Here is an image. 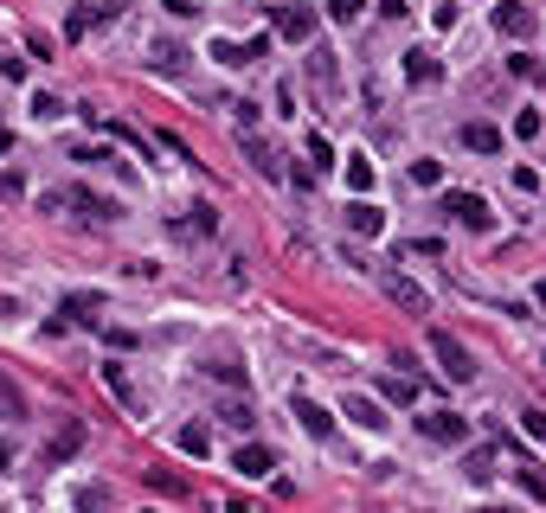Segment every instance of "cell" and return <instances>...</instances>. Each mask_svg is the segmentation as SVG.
Here are the masks:
<instances>
[{
  "label": "cell",
  "instance_id": "6da1fadb",
  "mask_svg": "<svg viewBox=\"0 0 546 513\" xmlns=\"http://www.w3.org/2000/svg\"><path fill=\"white\" fill-rule=\"evenodd\" d=\"M431 359L444 366V379H450V385H469V379H475V353H469L450 328H431Z\"/></svg>",
  "mask_w": 546,
  "mask_h": 513
},
{
  "label": "cell",
  "instance_id": "7a4b0ae2",
  "mask_svg": "<svg viewBox=\"0 0 546 513\" xmlns=\"http://www.w3.org/2000/svg\"><path fill=\"white\" fill-rule=\"evenodd\" d=\"M379 296H386V302H398L405 315H431V296H425V289L405 276V270H392V263H379Z\"/></svg>",
  "mask_w": 546,
  "mask_h": 513
},
{
  "label": "cell",
  "instance_id": "3957f363",
  "mask_svg": "<svg viewBox=\"0 0 546 513\" xmlns=\"http://www.w3.org/2000/svg\"><path fill=\"white\" fill-rule=\"evenodd\" d=\"M444 218H450V225H463V232H489V225H495V212H489L483 193H444Z\"/></svg>",
  "mask_w": 546,
  "mask_h": 513
},
{
  "label": "cell",
  "instance_id": "277c9868",
  "mask_svg": "<svg viewBox=\"0 0 546 513\" xmlns=\"http://www.w3.org/2000/svg\"><path fill=\"white\" fill-rule=\"evenodd\" d=\"M418 436H425V443L456 450V443H469V417H463V411H425V417H418Z\"/></svg>",
  "mask_w": 546,
  "mask_h": 513
},
{
  "label": "cell",
  "instance_id": "5b68a950",
  "mask_svg": "<svg viewBox=\"0 0 546 513\" xmlns=\"http://www.w3.org/2000/svg\"><path fill=\"white\" fill-rule=\"evenodd\" d=\"M78 450H84V423H78V417H64V423L52 430V443H45V469H64Z\"/></svg>",
  "mask_w": 546,
  "mask_h": 513
},
{
  "label": "cell",
  "instance_id": "8992f818",
  "mask_svg": "<svg viewBox=\"0 0 546 513\" xmlns=\"http://www.w3.org/2000/svg\"><path fill=\"white\" fill-rule=\"evenodd\" d=\"M64 205H72L78 218H91V225H110V218L122 212L116 199H103V193H91V186H72V193H64Z\"/></svg>",
  "mask_w": 546,
  "mask_h": 513
},
{
  "label": "cell",
  "instance_id": "52a82bcc",
  "mask_svg": "<svg viewBox=\"0 0 546 513\" xmlns=\"http://www.w3.org/2000/svg\"><path fill=\"white\" fill-rule=\"evenodd\" d=\"M277 33H283L290 45H309V39L321 33V14H315V7H283V14H277Z\"/></svg>",
  "mask_w": 546,
  "mask_h": 513
},
{
  "label": "cell",
  "instance_id": "ba28073f",
  "mask_svg": "<svg viewBox=\"0 0 546 513\" xmlns=\"http://www.w3.org/2000/svg\"><path fill=\"white\" fill-rule=\"evenodd\" d=\"M263 52H270V39H244V45H238V39H219V45H213V58H219L225 71H244V64H257Z\"/></svg>",
  "mask_w": 546,
  "mask_h": 513
},
{
  "label": "cell",
  "instance_id": "9c48e42d",
  "mask_svg": "<svg viewBox=\"0 0 546 513\" xmlns=\"http://www.w3.org/2000/svg\"><path fill=\"white\" fill-rule=\"evenodd\" d=\"M290 411H296V423L315 436V443H321V436H334V417H328V404H315V398H290Z\"/></svg>",
  "mask_w": 546,
  "mask_h": 513
},
{
  "label": "cell",
  "instance_id": "30bf717a",
  "mask_svg": "<svg viewBox=\"0 0 546 513\" xmlns=\"http://www.w3.org/2000/svg\"><path fill=\"white\" fill-rule=\"evenodd\" d=\"M444 78V64L425 52V45H412V52H405V84H437Z\"/></svg>",
  "mask_w": 546,
  "mask_h": 513
},
{
  "label": "cell",
  "instance_id": "8fae6325",
  "mask_svg": "<svg viewBox=\"0 0 546 513\" xmlns=\"http://www.w3.org/2000/svg\"><path fill=\"white\" fill-rule=\"evenodd\" d=\"M463 148L469 155H502V128L495 122H463Z\"/></svg>",
  "mask_w": 546,
  "mask_h": 513
},
{
  "label": "cell",
  "instance_id": "7c38bea8",
  "mask_svg": "<svg viewBox=\"0 0 546 513\" xmlns=\"http://www.w3.org/2000/svg\"><path fill=\"white\" fill-rule=\"evenodd\" d=\"M495 33H508V39H527V33H533V14L521 7V0H502V7H495Z\"/></svg>",
  "mask_w": 546,
  "mask_h": 513
},
{
  "label": "cell",
  "instance_id": "4fadbf2b",
  "mask_svg": "<svg viewBox=\"0 0 546 513\" xmlns=\"http://www.w3.org/2000/svg\"><path fill=\"white\" fill-rule=\"evenodd\" d=\"M348 225H354V238H379V232H386V212L367 205V199H354V205H348Z\"/></svg>",
  "mask_w": 546,
  "mask_h": 513
},
{
  "label": "cell",
  "instance_id": "5bb4252c",
  "mask_svg": "<svg viewBox=\"0 0 546 513\" xmlns=\"http://www.w3.org/2000/svg\"><path fill=\"white\" fill-rule=\"evenodd\" d=\"M232 469H238V475H270V469H277V456H270L263 443H244V450L232 456Z\"/></svg>",
  "mask_w": 546,
  "mask_h": 513
},
{
  "label": "cell",
  "instance_id": "9a60e30c",
  "mask_svg": "<svg viewBox=\"0 0 546 513\" xmlns=\"http://www.w3.org/2000/svg\"><path fill=\"white\" fill-rule=\"evenodd\" d=\"M340 411H348V417H354V423H360V430H386V411H379V404H373V398H360V392H354V398H348V404H340Z\"/></svg>",
  "mask_w": 546,
  "mask_h": 513
},
{
  "label": "cell",
  "instance_id": "2e32d148",
  "mask_svg": "<svg viewBox=\"0 0 546 513\" xmlns=\"http://www.w3.org/2000/svg\"><path fill=\"white\" fill-rule=\"evenodd\" d=\"M244 155H251V167H257L263 180H277V155H270V148H263V141H257L251 128H244Z\"/></svg>",
  "mask_w": 546,
  "mask_h": 513
},
{
  "label": "cell",
  "instance_id": "e0dca14e",
  "mask_svg": "<svg viewBox=\"0 0 546 513\" xmlns=\"http://www.w3.org/2000/svg\"><path fill=\"white\" fill-rule=\"evenodd\" d=\"M463 475H469L475 488H489V481H495V450H475V456L463 462Z\"/></svg>",
  "mask_w": 546,
  "mask_h": 513
},
{
  "label": "cell",
  "instance_id": "ac0fdd59",
  "mask_svg": "<svg viewBox=\"0 0 546 513\" xmlns=\"http://www.w3.org/2000/svg\"><path fill=\"white\" fill-rule=\"evenodd\" d=\"M97 309H103V296H91V289L64 296V315H72V321H97Z\"/></svg>",
  "mask_w": 546,
  "mask_h": 513
},
{
  "label": "cell",
  "instance_id": "d6986e66",
  "mask_svg": "<svg viewBox=\"0 0 546 513\" xmlns=\"http://www.w3.org/2000/svg\"><path fill=\"white\" fill-rule=\"evenodd\" d=\"M103 385L129 404V411H142V398H135V385H129V373H122V366H103Z\"/></svg>",
  "mask_w": 546,
  "mask_h": 513
},
{
  "label": "cell",
  "instance_id": "ffe728a7",
  "mask_svg": "<svg viewBox=\"0 0 546 513\" xmlns=\"http://www.w3.org/2000/svg\"><path fill=\"white\" fill-rule=\"evenodd\" d=\"M379 398H392V404H418V379H379Z\"/></svg>",
  "mask_w": 546,
  "mask_h": 513
},
{
  "label": "cell",
  "instance_id": "44dd1931",
  "mask_svg": "<svg viewBox=\"0 0 546 513\" xmlns=\"http://www.w3.org/2000/svg\"><path fill=\"white\" fill-rule=\"evenodd\" d=\"M180 450H187V456H206V450H213V430H206V423H187V430H180Z\"/></svg>",
  "mask_w": 546,
  "mask_h": 513
},
{
  "label": "cell",
  "instance_id": "7402d4cb",
  "mask_svg": "<svg viewBox=\"0 0 546 513\" xmlns=\"http://www.w3.org/2000/svg\"><path fill=\"white\" fill-rule=\"evenodd\" d=\"M348 186L354 193H373V161L367 155H348Z\"/></svg>",
  "mask_w": 546,
  "mask_h": 513
},
{
  "label": "cell",
  "instance_id": "603a6c76",
  "mask_svg": "<svg viewBox=\"0 0 546 513\" xmlns=\"http://www.w3.org/2000/svg\"><path fill=\"white\" fill-rule=\"evenodd\" d=\"M0 417H26V398H20V385L0 373Z\"/></svg>",
  "mask_w": 546,
  "mask_h": 513
},
{
  "label": "cell",
  "instance_id": "cb8c5ba5",
  "mask_svg": "<svg viewBox=\"0 0 546 513\" xmlns=\"http://www.w3.org/2000/svg\"><path fill=\"white\" fill-rule=\"evenodd\" d=\"M321 7H328V20H334V26H354V20L367 14L360 0H321Z\"/></svg>",
  "mask_w": 546,
  "mask_h": 513
},
{
  "label": "cell",
  "instance_id": "d4e9b609",
  "mask_svg": "<svg viewBox=\"0 0 546 513\" xmlns=\"http://www.w3.org/2000/svg\"><path fill=\"white\" fill-rule=\"evenodd\" d=\"M206 373H213V379H225V385H244V366H238L232 353H219V359L206 366Z\"/></svg>",
  "mask_w": 546,
  "mask_h": 513
},
{
  "label": "cell",
  "instance_id": "484cf974",
  "mask_svg": "<svg viewBox=\"0 0 546 513\" xmlns=\"http://www.w3.org/2000/svg\"><path fill=\"white\" fill-rule=\"evenodd\" d=\"M180 64H187L180 45H155V71H180Z\"/></svg>",
  "mask_w": 546,
  "mask_h": 513
},
{
  "label": "cell",
  "instance_id": "4316f807",
  "mask_svg": "<svg viewBox=\"0 0 546 513\" xmlns=\"http://www.w3.org/2000/svg\"><path fill=\"white\" fill-rule=\"evenodd\" d=\"M33 116H39V122H58V116H64V103H58V97H45V90H39V97H33Z\"/></svg>",
  "mask_w": 546,
  "mask_h": 513
},
{
  "label": "cell",
  "instance_id": "83f0119b",
  "mask_svg": "<svg viewBox=\"0 0 546 513\" xmlns=\"http://www.w3.org/2000/svg\"><path fill=\"white\" fill-rule=\"evenodd\" d=\"M225 423H232V430H251L257 417H251V404H244V398H232V404H225Z\"/></svg>",
  "mask_w": 546,
  "mask_h": 513
},
{
  "label": "cell",
  "instance_id": "f1b7e54d",
  "mask_svg": "<svg viewBox=\"0 0 546 513\" xmlns=\"http://www.w3.org/2000/svg\"><path fill=\"white\" fill-rule=\"evenodd\" d=\"M514 135L533 141V135H540V109H521V116H514Z\"/></svg>",
  "mask_w": 546,
  "mask_h": 513
},
{
  "label": "cell",
  "instance_id": "f546056e",
  "mask_svg": "<svg viewBox=\"0 0 546 513\" xmlns=\"http://www.w3.org/2000/svg\"><path fill=\"white\" fill-rule=\"evenodd\" d=\"M148 488H155V494H174V500H180V494H187V488H180V475H161V469H155V475H148Z\"/></svg>",
  "mask_w": 546,
  "mask_h": 513
},
{
  "label": "cell",
  "instance_id": "4dcf8cb0",
  "mask_svg": "<svg viewBox=\"0 0 546 513\" xmlns=\"http://www.w3.org/2000/svg\"><path fill=\"white\" fill-rule=\"evenodd\" d=\"M72 507H110V488H78Z\"/></svg>",
  "mask_w": 546,
  "mask_h": 513
},
{
  "label": "cell",
  "instance_id": "1f68e13d",
  "mask_svg": "<svg viewBox=\"0 0 546 513\" xmlns=\"http://www.w3.org/2000/svg\"><path fill=\"white\" fill-rule=\"evenodd\" d=\"M309 161H315V167H328V161H334V148H328V135H309Z\"/></svg>",
  "mask_w": 546,
  "mask_h": 513
},
{
  "label": "cell",
  "instance_id": "d6a6232c",
  "mask_svg": "<svg viewBox=\"0 0 546 513\" xmlns=\"http://www.w3.org/2000/svg\"><path fill=\"white\" fill-rule=\"evenodd\" d=\"M405 257H444V244H437V238H412V244H405Z\"/></svg>",
  "mask_w": 546,
  "mask_h": 513
},
{
  "label": "cell",
  "instance_id": "836d02e7",
  "mask_svg": "<svg viewBox=\"0 0 546 513\" xmlns=\"http://www.w3.org/2000/svg\"><path fill=\"white\" fill-rule=\"evenodd\" d=\"M521 430H527L533 443H540V436H546V411H521Z\"/></svg>",
  "mask_w": 546,
  "mask_h": 513
},
{
  "label": "cell",
  "instance_id": "e575fe53",
  "mask_svg": "<svg viewBox=\"0 0 546 513\" xmlns=\"http://www.w3.org/2000/svg\"><path fill=\"white\" fill-rule=\"evenodd\" d=\"M412 180H418V186H437V180H444V167H437V161H418V167H412Z\"/></svg>",
  "mask_w": 546,
  "mask_h": 513
},
{
  "label": "cell",
  "instance_id": "d590c367",
  "mask_svg": "<svg viewBox=\"0 0 546 513\" xmlns=\"http://www.w3.org/2000/svg\"><path fill=\"white\" fill-rule=\"evenodd\" d=\"M521 488H527L533 500H546V481H540V469H521Z\"/></svg>",
  "mask_w": 546,
  "mask_h": 513
},
{
  "label": "cell",
  "instance_id": "8d00e7d4",
  "mask_svg": "<svg viewBox=\"0 0 546 513\" xmlns=\"http://www.w3.org/2000/svg\"><path fill=\"white\" fill-rule=\"evenodd\" d=\"M161 7H168L174 20H193V14H199V7H193V0H161Z\"/></svg>",
  "mask_w": 546,
  "mask_h": 513
},
{
  "label": "cell",
  "instance_id": "74e56055",
  "mask_svg": "<svg viewBox=\"0 0 546 513\" xmlns=\"http://www.w3.org/2000/svg\"><path fill=\"white\" fill-rule=\"evenodd\" d=\"M0 193H7V199H20V193H26V180H20V174H0Z\"/></svg>",
  "mask_w": 546,
  "mask_h": 513
},
{
  "label": "cell",
  "instance_id": "f35d334b",
  "mask_svg": "<svg viewBox=\"0 0 546 513\" xmlns=\"http://www.w3.org/2000/svg\"><path fill=\"white\" fill-rule=\"evenodd\" d=\"M14 469V450H7V436H0V475H7Z\"/></svg>",
  "mask_w": 546,
  "mask_h": 513
},
{
  "label": "cell",
  "instance_id": "ab89813d",
  "mask_svg": "<svg viewBox=\"0 0 546 513\" xmlns=\"http://www.w3.org/2000/svg\"><path fill=\"white\" fill-rule=\"evenodd\" d=\"M533 302H540V315H546V276H540V289H533Z\"/></svg>",
  "mask_w": 546,
  "mask_h": 513
}]
</instances>
